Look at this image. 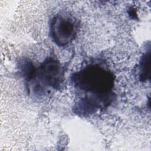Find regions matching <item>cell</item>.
Segmentation results:
<instances>
[{
    "instance_id": "3957f363",
    "label": "cell",
    "mask_w": 151,
    "mask_h": 151,
    "mask_svg": "<svg viewBox=\"0 0 151 151\" xmlns=\"http://www.w3.org/2000/svg\"><path fill=\"white\" fill-rule=\"evenodd\" d=\"M50 29L53 41L60 47H64L75 38L77 24L76 19L70 14L61 12L52 18Z\"/></svg>"
},
{
    "instance_id": "277c9868",
    "label": "cell",
    "mask_w": 151,
    "mask_h": 151,
    "mask_svg": "<svg viewBox=\"0 0 151 151\" xmlns=\"http://www.w3.org/2000/svg\"><path fill=\"white\" fill-rule=\"evenodd\" d=\"M150 51L145 53L141 58L139 68V78L141 81L150 79Z\"/></svg>"
},
{
    "instance_id": "7a4b0ae2",
    "label": "cell",
    "mask_w": 151,
    "mask_h": 151,
    "mask_svg": "<svg viewBox=\"0 0 151 151\" xmlns=\"http://www.w3.org/2000/svg\"><path fill=\"white\" fill-rule=\"evenodd\" d=\"M63 73L58 61L48 58L45 60L35 71L32 80L28 82L35 81L34 90L38 93L44 92L46 88H59L62 83Z\"/></svg>"
},
{
    "instance_id": "6da1fadb",
    "label": "cell",
    "mask_w": 151,
    "mask_h": 151,
    "mask_svg": "<svg viewBox=\"0 0 151 151\" xmlns=\"http://www.w3.org/2000/svg\"><path fill=\"white\" fill-rule=\"evenodd\" d=\"M114 80L113 73L98 64L88 65L75 73V87L85 95L76 107L78 113H91L107 106L112 99Z\"/></svg>"
}]
</instances>
